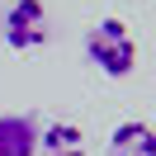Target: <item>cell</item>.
Listing matches in <instances>:
<instances>
[{
	"label": "cell",
	"instance_id": "7a4b0ae2",
	"mask_svg": "<svg viewBox=\"0 0 156 156\" xmlns=\"http://www.w3.org/2000/svg\"><path fill=\"white\" fill-rule=\"evenodd\" d=\"M52 24H48V5L43 0H10L0 10V38L10 52H38L48 43Z\"/></svg>",
	"mask_w": 156,
	"mask_h": 156
},
{
	"label": "cell",
	"instance_id": "3957f363",
	"mask_svg": "<svg viewBox=\"0 0 156 156\" xmlns=\"http://www.w3.org/2000/svg\"><path fill=\"white\" fill-rule=\"evenodd\" d=\"M0 156H38V118L0 114Z\"/></svg>",
	"mask_w": 156,
	"mask_h": 156
},
{
	"label": "cell",
	"instance_id": "5b68a950",
	"mask_svg": "<svg viewBox=\"0 0 156 156\" xmlns=\"http://www.w3.org/2000/svg\"><path fill=\"white\" fill-rule=\"evenodd\" d=\"M109 156H156V133H151V123H137V118L118 123L114 133H109Z\"/></svg>",
	"mask_w": 156,
	"mask_h": 156
},
{
	"label": "cell",
	"instance_id": "6da1fadb",
	"mask_svg": "<svg viewBox=\"0 0 156 156\" xmlns=\"http://www.w3.org/2000/svg\"><path fill=\"white\" fill-rule=\"evenodd\" d=\"M85 57H90V66H95L99 76L123 80L128 71L137 66V38H133V29H128L123 19L104 14V19H95L85 29Z\"/></svg>",
	"mask_w": 156,
	"mask_h": 156
},
{
	"label": "cell",
	"instance_id": "277c9868",
	"mask_svg": "<svg viewBox=\"0 0 156 156\" xmlns=\"http://www.w3.org/2000/svg\"><path fill=\"white\" fill-rule=\"evenodd\" d=\"M38 156H90V147H85V128L71 123V118L38 128Z\"/></svg>",
	"mask_w": 156,
	"mask_h": 156
}]
</instances>
